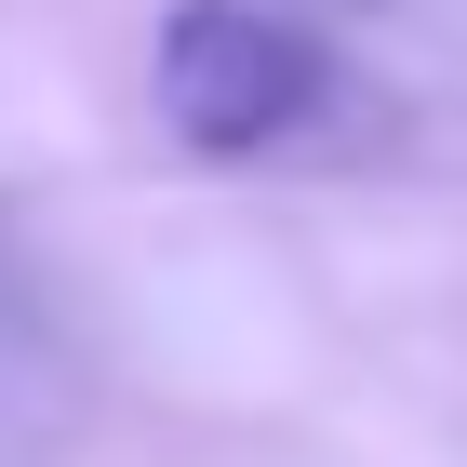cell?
<instances>
[{
    "instance_id": "6da1fadb",
    "label": "cell",
    "mask_w": 467,
    "mask_h": 467,
    "mask_svg": "<svg viewBox=\"0 0 467 467\" xmlns=\"http://www.w3.org/2000/svg\"><path fill=\"white\" fill-rule=\"evenodd\" d=\"M321 108V40L281 27L267 0H187L161 27V120L201 161H254Z\"/></svg>"
}]
</instances>
